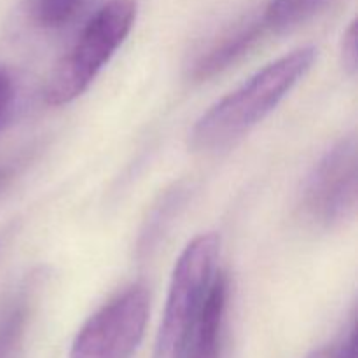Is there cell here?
<instances>
[{
	"instance_id": "1",
	"label": "cell",
	"mask_w": 358,
	"mask_h": 358,
	"mask_svg": "<svg viewBox=\"0 0 358 358\" xmlns=\"http://www.w3.org/2000/svg\"><path fill=\"white\" fill-rule=\"evenodd\" d=\"M317 58L315 48H301L275 59L217 101L199 117L191 133L198 150H219L257 126L310 72Z\"/></svg>"
},
{
	"instance_id": "2",
	"label": "cell",
	"mask_w": 358,
	"mask_h": 358,
	"mask_svg": "<svg viewBox=\"0 0 358 358\" xmlns=\"http://www.w3.org/2000/svg\"><path fill=\"white\" fill-rule=\"evenodd\" d=\"M138 14L136 0H108L87 20L76 44L49 76L44 98L52 107L79 98L93 84L131 31Z\"/></svg>"
},
{
	"instance_id": "3",
	"label": "cell",
	"mask_w": 358,
	"mask_h": 358,
	"mask_svg": "<svg viewBox=\"0 0 358 358\" xmlns=\"http://www.w3.org/2000/svg\"><path fill=\"white\" fill-rule=\"evenodd\" d=\"M220 240L215 233L194 238L178 257L152 358H184L191 331L217 275Z\"/></svg>"
},
{
	"instance_id": "4",
	"label": "cell",
	"mask_w": 358,
	"mask_h": 358,
	"mask_svg": "<svg viewBox=\"0 0 358 358\" xmlns=\"http://www.w3.org/2000/svg\"><path fill=\"white\" fill-rule=\"evenodd\" d=\"M150 297L143 285H131L101 306L80 327L69 358H131L149 322Z\"/></svg>"
},
{
	"instance_id": "5",
	"label": "cell",
	"mask_w": 358,
	"mask_h": 358,
	"mask_svg": "<svg viewBox=\"0 0 358 358\" xmlns=\"http://www.w3.org/2000/svg\"><path fill=\"white\" fill-rule=\"evenodd\" d=\"M357 198V140L355 136H345L322 156L308 175L299 208L308 222L329 229L352 219Z\"/></svg>"
},
{
	"instance_id": "6",
	"label": "cell",
	"mask_w": 358,
	"mask_h": 358,
	"mask_svg": "<svg viewBox=\"0 0 358 358\" xmlns=\"http://www.w3.org/2000/svg\"><path fill=\"white\" fill-rule=\"evenodd\" d=\"M227 299H229V280L226 273L217 271L191 331L184 358H220Z\"/></svg>"
},
{
	"instance_id": "7",
	"label": "cell",
	"mask_w": 358,
	"mask_h": 358,
	"mask_svg": "<svg viewBox=\"0 0 358 358\" xmlns=\"http://www.w3.org/2000/svg\"><path fill=\"white\" fill-rule=\"evenodd\" d=\"M266 31H268V28L264 27L262 20H259L254 23L243 24V27L227 34L226 37L220 38L215 45H212L208 51L199 56V59L191 70L192 80L203 83V80L212 79L217 73H222L224 70L236 65L243 56H247L262 41Z\"/></svg>"
},
{
	"instance_id": "8",
	"label": "cell",
	"mask_w": 358,
	"mask_h": 358,
	"mask_svg": "<svg viewBox=\"0 0 358 358\" xmlns=\"http://www.w3.org/2000/svg\"><path fill=\"white\" fill-rule=\"evenodd\" d=\"M38 278L28 280L0 317V358H20L34 313V290Z\"/></svg>"
},
{
	"instance_id": "9",
	"label": "cell",
	"mask_w": 358,
	"mask_h": 358,
	"mask_svg": "<svg viewBox=\"0 0 358 358\" xmlns=\"http://www.w3.org/2000/svg\"><path fill=\"white\" fill-rule=\"evenodd\" d=\"M338 0H271L262 16L268 31H287L308 23Z\"/></svg>"
},
{
	"instance_id": "10",
	"label": "cell",
	"mask_w": 358,
	"mask_h": 358,
	"mask_svg": "<svg viewBox=\"0 0 358 358\" xmlns=\"http://www.w3.org/2000/svg\"><path fill=\"white\" fill-rule=\"evenodd\" d=\"M187 194L189 189L180 184L164 192V196H161V199L154 205L152 212H150L149 219H147L142 234H140V252L152 250L154 245L166 233L168 226L173 222L178 210L185 205Z\"/></svg>"
},
{
	"instance_id": "11",
	"label": "cell",
	"mask_w": 358,
	"mask_h": 358,
	"mask_svg": "<svg viewBox=\"0 0 358 358\" xmlns=\"http://www.w3.org/2000/svg\"><path fill=\"white\" fill-rule=\"evenodd\" d=\"M86 0H34L31 17L42 28H63L79 14Z\"/></svg>"
},
{
	"instance_id": "12",
	"label": "cell",
	"mask_w": 358,
	"mask_h": 358,
	"mask_svg": "<svg viewBox=\"0 0 358 358\" xmlns=\"http://www.w3.org/2000/svg\"><path fill=\"white\" fill-rule=\"evenodd\" d=\"M341 62L343 66H345L346 72H350L352 76L357 73V21H352L348 27V30L343 35L341 42Z\"/></svg>"
},
{
	"instance_id": "13",
	"label": "cell",
	"mask_w": 358,
	"mask_h": 358,
	"mask_svg": "<svg viewBox=\"0 0 358 358\" xmlns=\"http://www.w3.org/2000/svg\"><path fill=\"white\" fill-rule=\"evenodd\" d=\"M14 96H16V87L13 77L3 66H0V126L3 124L13 108Z\"/></svg>"
},
{
	"instance_id": "14",
	"label": "cell",
	"mask_w": 358,
	"mask_h": 358,
	"mask_svg": "<svg viewBox=\"0 0 358 358\" xmlns=\"http://www.w3.org/2000/svg\"><path fill=\"white\" fill-rule=\"evenodd\" d=\"M338 358H357V332L355 325L352 327L345 341L338 346Z\"/></svg>"
},
{
	"instance_id": "15",
	"label": "cell",
	"mask_w": 358,
	"mask_h": 358,
	"mask_svg": "<svg viewBox=\"0 0 358 358\" xmlns=\"http://www.w3.org/2000/svg\"><path fill=\"white\" fill-rule=\"evenodd\" d=\"M306 358H338V346H324L320 350H315Z\"/></svg>"
},
{
	"instance_id": "16",
	"label": "cell",
	"mask_w": 358,
	"mask_h": 358,
	"mask_svg": "<svg viewBox=\"0 0 358 358\" xmlns=\"http://www.w3.org/2000/svg\"><path fill=\"white\" fill-rule=\"evenodd\" d=\"M14 170L13 168H0V194H2L3 189L9 185V182L13 180Z\"/></svg>"
}]
</instances>
